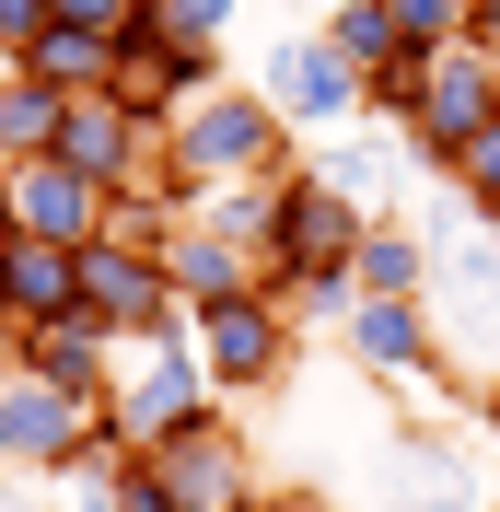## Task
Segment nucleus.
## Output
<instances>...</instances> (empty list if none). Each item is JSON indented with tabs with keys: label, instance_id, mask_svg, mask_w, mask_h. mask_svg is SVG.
<instances>
[{
	"label": "nucleus",
	"instance_id": "17",
	"mask_svg": "<svg viewBox=\"0 0 500 512\" xmlns=\"http://www.w3.org/2000/svg\"><path fill=\"white\" fill-rule=\"evenodd\" d=\"M12 361H24V373H47L59 396H94V408H105V384H117L128 350L105 338L94 315H59V326H35V338H12Z\"/></svg>",
	"mask_w": 500,
	"mask_h": 512
},
{
	"label": "nucleus",
	"instance_id": "12",
	"mask_svg": "<svg viewBox=\"0 0 500 512\" xmlns=\"http://www.w3.org/2000/svg\"><path fill=\"white\" fill-rule=\"evenodd\" d=\"M152 466H163V489H175L187 512H233V501H256V454H245V419H198V431L152 443Z\"/></svg>",
	"mask_w": 500,
	"mask_h": 512
},
{
	"label": "nucleus",
	"instance_id": "30",
	"mask_svg": "<svg viewBox=\"0 0 500 512\" xmlns=\"http://www.w3.org/2000/svg\"><path fill=\"white\" fill-rule=\"evenodd\" d=\"M477 443H489V454H500V373H489V384H477Z\"/></svg>",
	"mask_w": 500,
	"mask_h": 512
},
{
	"label": "nucleus",
	"instance_id": "2",
	"mask_svg": "<svg viewBox=\"0 0 500 512\" xmlns=\"http://www.w3.org/2000/svg\"><path fill=\"white\" fill-rule=\"evenodd\" d=\"M431 326H442V361H466L477 384L500 373V222H442L431 233Z\"/></svg>",
	"mask_w": 500,
	"mask_h": 512
},
{
	"label": "nucleus",
	"instance_id": "27",
	"mask_svg": "<svg viewBox=\"0 0 500 512\" xmlns=\"http://www.w3.org/2000/svg\"><path fill=\"white\" fill-rule=\"evenodd\" d=\"M117 512H187V501L163 489V466H152V454H128V489H117Z\"/></svg>",
	"mask_w": 500,
	"mask_h": 512
},
{
	"label": "nucleus",
	"instance_id": "6",
	"mask_svg": "<svg viewBox=\"0 0 500 512\" xmlns=\"http://www.w3.org/2000/svg\"><path fill=\"white\" fill-rule=\"evenodd\" d=\"M82 315H94L117 350H140V338H187V303H175V280H163V256L152 245H117V233L82 245Z\"/></svg>",
	"mask_w": 500,
	"mask_h": 512
},
{
	"label": "nucleus",
	"instance_id": "32",
	"mask_svg": "<svg viewBox=\"0 0 500 512\" xmlns=\"http://www.w3.org/2000/svg\"><path fill=\"white\" fill-rule=\"evenodd\" d=\"M12 233H24V222H12V187H0V256H12Z\"/></svg>",
	"mask_w": 500,
	"mask_h": 512
},
{
	"label": "nucleus",
	"instance_id": "14",
	"mask_svg": "<svg viewBox=\"0 0 500 512\" xmlns=\"http://www.w3.org/2000/svg\"><path fill=\"white\" fill-rule=\"evenodd\" d=\"M349 361L361 373H384V384H442V326H431V303H349Z\"/></svg>",
	"mask_w": 500,
	"mask_h": 512
},
{
	"label": "nucleus",
	"instance_id": "28",
	"mask_svg": "<svg viewBox=\"0 0 500 512\" xmlns=\"http://www.w3.org/2000/svg\"><path fill=\"white\" fill-rule=\"evenodd\" d=\"M140 0H47V24H82V35H117Z\"/></svg>",
	"mask_w": 500,
	"mask_h": 512
},
{
	"label": "nucleus",
	"instance_id": "23",
	"mask_svg": "<svg viewBox=\"0 0 500 512\" xmlns=\"http://www.w3.org/2000/svg\"><path fill=\"white\" fill-rule=\"evenodd\" d=\"M454 198H466L477 222H500V117H489V128H477L466 152H454Z\"/></svg>",
	"mask_w": 500,
	"mask_h": 512
},
{
	"label": "nucleus",
	"instance_id": "34",
	"mask_svg": "<svg viewBox=\"0 0 500 512\" xmlns=\"http://www.w3.org/2000/svg\"><path fill=\"white\" fill-rule=\"evenodd\" d=\"M0 512H35V501H24V489H0Z\"/></svg>",
	"mask_w": 500,
	"mask_h": 512
},
{
	"label": "nucleus",
	"instance_id": "25",
	"mask_svg": "<svg viewBox=\"0 0 500 512\" xmlns=\"http://www.w3.org/2000/svg\"><path fill=\"white\" fill-rule=\"evenodd\" d=\"M233 12H245V0H163L175 47H233Z\"/></svg>",
	"mask_w": 500,
	"mask_h": 512
},
{
	"label": "nucleus",
	"instance_id": "16",
	"mask_svg": "<svg viewBox=\"0 0 500 512\" xmlns=\"http://www.w3.org/2000/svg\"><path fill=\"white\" fill-rule=\"evenodd\" d=\"M384 478H396L407 512H477V454L454 431H431V419H407L396 443H384Z\"/></svg>",
	"mask_w": 500,
	"mask_h": 512
},
{
	"label": "nucleus",
	"instance_id": "20",
	"mask_svg": "<svg viewBox=\"0 0 500 512\" xmlns=\"http://www.w3.org/2000/svg\"><path fill=\"white\" fill-rule=\"evenodd\" d=\"M59 117H70V94H59V82H35V70H0V175L59 152Z\"/></svg>",
	"mask_w": 500,
	"mask_h": 512
},
{
	"label": "nucleus",
	"instance_id": "3",
	"mask_svg": "<svg viewBox=\"0 0 500 512\" xmlns=\"http://www.w3.org/2000/svg\"><path fill=\"white\" fill-rule=\"evenodd\" d=\"M198 419H221V384L210 361H198V338H140V350L117 361V384H105V431L117 443H175V431H198Z\"/></svg>",
	"mask_w": 500,
	"mask_h": 512
},
{
	"label": "nucleus",
	"instance_id": "1",
	"mask_svg": "<svg viewBox=\"0 0 500 512\" xmlns=\"http://www.w3.org/2000/svg\"><path fill=\"white\" fill-rule=\"evenodd\" d=\"M291 152H303V128L256 94V82H221L210 105H187V117L163 128V175H152V187L175 198V210H198V198H221V187L291 175Z\"/></svg>",
	"mask_w": 500,
	"mask_h": 512
},
{
	"label": "nucleus",
	"instance_id": "5",
	"mask_svg": "<svg viewBox=\"0 0 500 512\" xmlns=\"http://www.w3.org/2000/svg\"><path fill=\"white\" fill-rule=\"evenodd\" d=\"M94 396H59L47 373H24V361H0V466L12 478H70L82 454H94Z\"/></svg>",
	"mask_w": 500,
	"mask_h": 512
},
{
	"label": "nucleus",
	"instance_id": "13",
	"mask_svg": "<svg viewBox=\"0 0 500 512\" xmlns=\"http://www.w3.org/2000/svg\"><path fill=\"white\" fill-rule=\"evenodd\" d=\"M59 315H82V245L12 233V256H0V350L35 338V326H59Z\"/></svg>",
	"mask_w": 500,
	"mask_h": 512
},
{
	"label": "nucleus",
	"instance_id": "18",
	"mask_svg": "<svg viewBox=\"0 0 500 512\" xmlns=\"http://www.w3.org/2000/svg\"><path fill=\"white\" fill-rule=\"evenodd\" d=\"M314 175H326V187H338L349 210H373V222H396L384 198H396V175H419V163H407V140H396V128H373V117H361V128H338V152L314 163Z\"/></svg>",
	"mask_w": 500,
	"mask_h": 512
},
{
	"label": "nucleus",
	"instance_id": "8",
	"mask_svg": "<svg viewBox=\"0 0 500 512\" xmlns=\"http://www.w3.org/2000/svg\"><path fill=\"white\" fill-rule=\"evenodd\" d=\"M489 117H500V59L442 47L431 82H419V117H407V163H419V175H454V152H466Z\"/></svg>",
	"mask_w": 500,
	"mask_h": 512
},
{
	"label": "nucleus",
	"instance_id": "26",
	"mask_svg": "<svg viewBox=\"0 0 500 512\" xmlns=\"http://www.w3.org/2000/svg\"><path fill=\"white\" fill-rule=\"evenodd\" d=\"M35 35H47V0H0V70H24Z\"/></svg>",
	"mask_w": 500,
	"mask_h": 512
},
{
	"label": "nucleus",
	"instance_id": "15",
	"mask_svg": "<svg viewBox=\"0 0 500 512\" xmlns=\"http://www.w3.org/2000/svg\"><path fill=\"white\" fill-rule=\"evenodd\" d=\"M0 187H12V222H24V233H47V245H94V233H105V210H117V198H105L94 175H70L59 152H47V163H12Z\"/></svg>",
	"mask_w": 500,
	"mask_h": 512
},
{
	"label": "nucleus",
	"instance_id": "9",
	"mask_svg": "<svg viewBox=\"0 0 500 512\" xmlns=\"http://www.w3.org/2000/svg\"><path fill=\"white\" fill-rule=\"evenodd\" d=\"M59 163H70V175H94L105 198H117V187H152V175H163V128L140 117L128 94H70Z\"/></svg>",
	"mask_w": 500,
	"mask_h": 512
},
{
	"label": "nucleus",
	"instance_id": "7",
	"mask_svg": "<svg viewBox=\"0 0 500 512\" xmlns=\"http://www.w3.org/2000/svg\"><path fill=\"white\" fill-rule=\"evenodd\" d=\"M187 338H198V361H210L221 396H268V384L291 373V338H303V326H291L268 291H233V303L187 315Z\"/></svg>",
	"mask_w": 500,
	"mask_h": 512
},
{
	"label": "nucleus",
	"instance_id": "33",
	"mask_svg": "<svg viewBox=\"0 0 500 512\" xmlns=\"http://www.w3.org/2000/svg\"><path fill=\"white\" fill-rule=\"evenodd\" d=\"M291 12H314V24H326V12H338V0H291Z\"/></svg>",
	"mask_w": 500,
	"mask_h": 512
},
{
	"label": "nucleus",
	"instance_id": "35",
	"mask_svg": "<svg viewBox=\"0 0 500 512\" xmlns=\"http://www.w3.org/2000/svg\"><path fill=\"white\" fill-rule=\"evenodd\" d=\"M233 512H268V489H256V501H233Z\"/></svg>",
	"mask_w": 500,
	"mask_h": 512
},
{
	"label": "nucleus",
	"instance_id": "19",
	"mask_svg": "<svg viewBox=\"0 0 500 512\" xmlns=\"http://www.w3.org/2000/svg\"><path fill=\"white\" fill-rule=\"evenodd\" d=\"M349 291H361V303H419V291H431V233L419 222H373L361 256H349Z\"/></svg>",
	"mask_w": 500,
	"mask_h": 512
},
{
	"label": "nucleus",
	"instance_id": "24",
	"mask_svg": "<svg viewBox=\"0 0 500 512\" xmlns=\"http://www.w3.org/2000/svg\"><path fill=\"white\" fill-rule=\"evenodd\" d=\"M396 12V35L419 47V59H442V47H466V0H384Z\"/></svg>",
	"mask_w": 500,
	"mask_h": 512
},
{
	"label": "nucleus",
	"instance_id": "4",
	"mask_svg": "<svg viewBox=\"0 0 500 512\" xmlns=\"http://www.w3.org/2000/svg\"><path fill=\"white\" fill-rule=\"evenodd\" d=\"M256 94L280 105L303 140H338V128H361V105H373V82L326 47V24H291V35H268L256 47Z\"/></svg>",
	"mask_w": 500,
	"mask_h": 512
},
{
	"label": "nucleus",
	"instance_id": "36",
	"mask_svg": "<svg viewBox=\"0 0 500 512\" xmlns=\"http://www.w3.org/2000/svg\"><path fill=\"white\" fill-rule=\"evenodd\" d=\"M0 361H12V350H0Z\"/></svg>",
	"mask_w": 500,
	"mask_h": 512
},
{
	"label": "nucleus",
	"instance_id": "21",
	"mask_svg": "<svg viewBox=\"0 0 500 512\" xmlns=\"http://www.w3.org/2000/svg\"><path fill=\"white\" fill-rule=\"evenodd\" d=\"M35 82H59V94H117V35H82V24H47L35 35Z\"/></svg>",
	"mask_w": 500,
	"mask_h": 512
},
{
	"label": "nucleus",
	"instance_id": "31",
	"mask_svg": "<svg viewBox=\"0 0 500 512\" xmlns=\"http://www.w3.org/2000/svg\"><path fill=\"white\" fill-rule=\"evenodd\" d=\"M268 512H338L326 489H268Z\"/></svg>",
	"mask_w": 500,
	"mask_h": 512
},
{
	"label": "nucleus",
	"instance_id": "29",
	"mask_svg": "<svg viewBox=\"0 0 500 512\" xmlns=\"http://www.w3.org/2000/svg\"><path fill=\"white\" fill-rule=\"evenodd\" d=\"M466 47H477V59H500V0H466Z\"/></svg>",
	"mask_w": 500,
	"mask_h": 512
},
{
	"label": "nucleus",
	"instance_id": "11",
	"mask_svg": "<svg viewBox=\"0 0 500 512\" xmlns=\"http://www.w3.org/2000/svg\"><path fill=\"white\" fill-rule=\"evenodd\" d=\"M163 280H175V303H187V315H210V303H233V291L268 280V245H256V233H233L221 210H187V222L163 233Z\"/></svg>",
	"mask_w": 500,
	"mask_h": 512
},
{
	"label": "nucleus",
	"instance_id": "10",
	"mask_svg": "<svg viewBox=\"0 0 500 512\" xmlns=\"http://www.w3.org/2000/svg\"><path fill=\"white\" fill-rule=\"evenodd\" d=\"M361 233H373V210H349L314 163H291L280 175V222H268V280H291V268H349Z\"/></svg>",
	"mask_w": 500,
	"mask_h": 512
},
{
	"label": "nucleus",
	"instance_id": "22",
	"mask_svg": "<svg viewBox=\"0 0 500 512\" xmlns=\"http://www.w3.org/2000/svg\"><path fill=\"white\" fill-rule=\"evenodd\" d=\"M326 47H338L361 82H373V70H396V59H419V47L396 35V12H384V0H338V12H326Z\"/></svg>",
	"mask_w": 500,
	"mask_h": 512
}]
</instances>
